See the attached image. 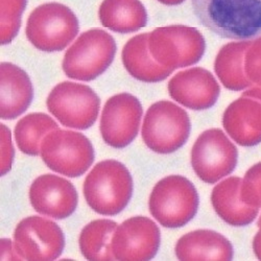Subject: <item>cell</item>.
Wrapping results in <instances>:
<instances>
[{"label": "cell", "mask_w": 261, "mask_h": 261, "mask_svg": "<svg viewBox=\"0 0 261 261\" xmlns=\"http://www.w3.org/2000/svg\"><path fill=\"white\" fill-rule=\"evenodd\" d=\"M191 5L200 23L221 38L261 37V0H191Z\"/></svg>", "instance_id": "obj_1"}, {"label": "cell", "mask_w": 261, "mask_h": 261, "mask_svg": "<svg viewBox=\"0 0 261 261\" xmlns=\"http://www.w3.org/2000/svg\"><path fill=\"white\" fill-rule=\"evenodd\" d=\"M84 197L89 207L105 216L119 214L133 194V179L121 162L113 159L98 162L87 175Z\"/></svg>", "instance_id": "obj_2"}, {"label": "cell", "mask_w": 261, "mask_h": 261, "mask_svg": "<svg viewBox=\"0 0 261 261\" xmlns=\"http://www.w3.org/2000/svg\"><path fill=\"white\" fill-rule=\"evenodd\" d=\"M148 209L151 216L164 228L184 227L198 213L197 188L183 176H167L151 190Z\"/></svg>", "instance_id": "obj_3"}, {"label": "cell", "mask_w": 261, "mask_h": 261, "mask_svg": "<svg viewBox=\"0 0 261 261\" xmlns=\"http://www.w3.org/2000/svg\"><path fill=\"white\" fill-rule=\"evenodd\" d=\"M116 42L101 29L83 33L67 49L62 68L69 79L90 82L101 75L113 63Z\"/></svg>", "instance_id": "obj_4"}, {"label": "cell", "mask_w": 261, "mask_h": 261, "mask_svg": "<svg viewBox=\"0 0 261 261\" xmlns=\"http://www.w3.org/2000/svg\"><path fill=\"white\" fill-rule=\"evenodd\" d=\"M191 123L187 112L169 100L151 105L145 113L141 136L145 145L157 154H171L188 140Z\"/></svg>", "instance_id": "obj_5"}, {"label": "cell", "mask_w": 261, "mask_h": 261, "mask_svg": "<svg viewBox=\"0 0 261 261\" xmlns=\"http://www.w3.org/2000/svg\"><path fill=\"white\" fill-rule=\"evenodd\" d=\"M80 31L79 20L66 6L48 3L36 8L30 15L25 34L41 51L54 53L66 48Z\"/></svg>", "instance_id": "obj_6"}, {"label": "cell", "mask_w": 261, "mask_h": 261, "mask_svg": "<svg viewBox=\"0 0 261 261\" xmlns=\"http://www.w3.org/2000/svg\"><path fill=\"white\" fill-rule=\"evenodd\" d=\"M149 53L162 66L176 70L201 61L206 42L202 33L186 25H169L148 33Z\"/></svg>", "instance_id": "obj_7"}, {"label": "cell", "mask_w": 261, "mask_h": 261, "mask_svg": "<svg viewBox=\"0 0 261 261\" xmlns=\"http://www.w3.org/2000/svg\"><path fill=\"white\" fill-rule=\"evenodd\" d=\"M40 155L48 168L69 178L83 176L95 158L93 145L84 134L59 127L43 139Z\"/></svg>", "instance_id": "obj_8"}, {"label": "cell", "mask_w": 261, "mask_h": 261, "mask_svg": "<svg viewBox=\"0 0 261 261\" xmlns=\"http://www.w3.org/2000/svg\"><path fill=\"white\" fill-rule=\"evenodd\" d=\"M46 106L64 126L74 129L91 127L99 113L100 99L89 86L63 82L50 91Z\"/></svg>", "instance_id": "obj_9"}, {"label": "cell", "mask_w": 261, "mask_h": 261, "mask_svg": "<svg viewBox=\"0 0 261 261\" xmlns=\"http://www.w3.org/2000/svg\"><path fill=\"white\" fill-rule=\"evenodd\" d=\"M238 150L220 128H210L195 140L191 149V166L195 175L207 184L228 177L237 166Z\"/></svg>", "instance_id": "obj_10"}, {"label": "cell", "mask_w": 261, "mask_h": 261, "mask_svg": "<svg viewBox=\"0 0 261 261\" xmlns=\"http://www.w3.org/2000/svg\"><path fill=\"white\" fill-rule=\"evenodd\" d=\"M14 244L22 260L49 261L62 255L65 237L62 229L54 221L33 215L17 225Z\"/></svg>", "instance_id": "obj_11"}, {"label": "cell", "mask_w": 261, "mask_h": 261, "mask_svg": "<svg viewBox=\"0 0 261 261\" xmlns=\"http://www.w3.org/2000/svg\"><path fill=\"white\" fill-rule=\"evenodd\" d=\"M143 109L139 99L129 93L109 98L102 109L99 129L103 142L114 148H123L137 137Z\"/></svg>", "instance_id": "obj_12"}, {"label": "cell", "mask_w": 261, "mask_h": 261, "mask_svg": "<svg viewBox=\"0 0 261 261\" xmlns=\"http://www.w3.org/2000/svg\"><path fill=\"white\" fill-rule=\"evenodd\" d=\"M161 233L157 224L146 216H133L118 225L112 249L116 260L147 261L160 248Z\"/></svg>", "instance_id": "obj_13"}, {"label": "cell", "mask_w": 261, "mask_h": 261, "mask_svg": "<svg viewBox=\"0 0 261 261\" xmlns=\"http://www.w3.org/2000/svg\"><path fill=\"white\" fill-rule=\"evenodd\" d=\"M30 201L40 214L55 220H65L76 209L79 195L71 182L46 173L35 179L30 187Z\"/></svg>", "instance_id": "obj_14"}, {"label": "cell", "mask_w": 261, "mask_h": 261, "mask_svg": "<svg viewBox=\"0 0 261 261\" xmlns=\"http://www.w3.org/2000/svg\"><path fill=\"white\" fill-rule=\"evenodd\" d=\"M170 97L194 111L212 108L221 94V87L212 73L202 67H193L173 75L167 86Z\"/></svg>", "instance_id": "obj_15"}, {"label": "cell", "mask_w": 261, "mask_h": 261, "mask_svg": "<svg viewBox=\"0 0 261 261\" xmlns=\"http://www.w3.org/2000/svg\"><path fill=\"white\" fill-rule=\"evenodd\" d=\"M223 125L234 142L242 146H255L261 142V102L243 96L226 109Z\"/></svg>", "instance_id": "obj_16"}, {"label": "cell", "mask_w": 261, "mask_h": 261, "mask_svg": "<svg viewBox=\"0 0 261 261\" xmlns=\"http://www.w3.org/2000/svg\"><path fill=\"white\" fill-rule=\"evenodd\" d=\"M0 117L5 120H12L22 115L31 106L34 97L33 84L23 69L8 62L0 65Z\"/></svg>", "instance_id": "obj_17"}, {"label": "cell", "mask_w": 261, "mask_h": 261, "mask_svg": "<svg viewBox=\"0 0 261 261\" xmlns=\"http://www.w3.org/2000/svg\"><path fill=\"white\" fill-rule=\"evenodd\" d=\"M176 256L182 261H230L234 251L232 244L219 232L195 230L183 235L177 242Z\"/></svg>", "instance_id": "obj_18"}, {"label": "cell", "mask_w": 261, "mask_h": 261, "mask_svg": "<svg viewBox=\"0 0 261 261\" xmlns=\"http://www.w3.org/2000/svg\"><path fill=\"white\" fill-rule=\"evenodd\" d=\"M242 178L229 177L216 184L211 193L212 206L221 219L233 227H246L258 216L259 209L246 205L241 199Z\"/></svg>", "instance_id": "obj_19"}, {"label": "cell", "mask_w": 261, "mask_h": 261, "mask_svg": "<svg viewBox=\"0 0 261 261\" xmlns=\"http://www.w3.org/2000/svg\"><path fill=\"white\" fill-rule=\"evenodd\" d=\"M121 59L125 70L143 83L162 82L173 72L151 57L148 49V33L129 39L123 46Z\"/></svg>", "instance_id": "obj_20"}, {"label": "cell", "mask_w": 261, "mask_h": 261, "mask_svg": "<svg viewBox=\"0 0 261 261\" xmlns=\"http://www.w3.org/2000/svg\"><path fill=\"white\" fill-rule=\"evenodd\" d=\"M98 17L105 28L119 34L135 33L147 24V12L140 0H103Z\"/></svg>", "instance_id": "obj_21"}, {"label": "cell", "mask_w": 261, "mask_h": 261, "mask_svg": "<svg viewBox=\"0 0 261 261\" xmlns=\"http://www.w3.org/2000/svg\"><path fill=\"white\" fill-rule=\"evenodd\" d=\"M251 43L252 40L230 42L215 58V74L228 90L243 91L252 86L245 72V55Z\"/></svg>", "instance_id": "obj_22"}, {"label": "cell", "mask_w": 261, "mask_h": 261, "mask_svg": "<svg viewBox=\"0 0 261 261\" xmlns=\"http://www.w3.org/2000/svg\"><path fill=\"white\" fill-rule=\"evenodd\" d=\"M117 223L111 220H95L85 226L79 245L83 256L91 261L115 260L112 243Z\"/></svg>", "instance_id": "obj_23"}, {"label": "cell", "mask_w": 261, "mask_h": 261, "mask_svg": "<svg viewBox=\"0 0 261 261\" xmlns=\"http://www.w3.org/2000/svg\"><path fill=\"white\" fill-rule=\"evenodd\" d=\"M59 125L54 118L44 113H31L21 118L14 130L19 149L29 156L40 154L41 143L45 136Z\"/></svg>", "instance_id": "obj_24"}, {"label": "cell", "mask_w": 261, "mask_h": 261, "mask_svg": "<svg viewBox=\"0 0 261 261\" xmlns=\"http://www.w3.org/2000/svg\"><path fill=\"white\" fill-rule=\"evenodd\" d=\"M28 0H2V41L3 45L11 43L19 33L21 17Z\"/></svg>", "instance_id": "obj_25"}, {"label": "cell", "mask_w": 261, "mask_h": 261, "mask_svg": "<svg viewBox=\"0 0 261 261\" xmlns=\"http://www.w3.org/2000/svg\"><path fill=\"white\" fill-rule=\"evenodd\" d=\"M241 199L250 207L261 208V162L246 172L241 186Z\"/></svg>", "instance_id": "obj_26"}, {"label": "cell", "mask_w": 261, "mask_h": 261, "mask_svg": "<svg viewBox=\"0 0 261 261\" xmlns=\"http://www.w3.org/2000/svg\"><path fill=\"white\" fill-rule=\"evenodd\" d=\"M245 72L252 85L261 86V37L252 40L246 51Z\"/></svg>", "instance_id": "obj_27"}, {"label": "cell", "mask_w": 261, "mask_h": 261, "mask_svg": "<svg viewBox=\"0 0 261 261\" xmlns=\"http://www.w3.org/2000/svg\"><path fill=\"white\" fill-rule=\"evenodd\" d=\"M0 128H2V176H6L12 169L15 150L10 128L4 123L0 124Z\"/></svg>", "instance_id": "obj_28"}, {"label": "cell", "mask_w": 261, "mask_h": 261, "mask_svg": "<svg viewBox=\"0 0 261 261\" xmlns=\"http://www.w3.org/2000/svg\"><path fill=\"white\" fill-rule=\"evenodd\" d=\"M2 260H22L11 239H2Z\"/></svg>", "instance_id": "obj_29"}, {"label": "cell", "mask_w": 261, "mask_h": 261, "mask_svg": "<svg viewBox=\"0 0 261 261\" xmlns=\"http://www.w3.org/2000/svg\"><path fill=\"white\" fill-rule=\"evenodd\" d=\"M243 96L252 97L261 102V86H255L248 90H245L243 92Z\"/></svg>", "instance_id": "obj_30"}, {"label": "cell", "mask_w": 261, "mask_h": 261, "mask_svg": "<svg viewBox=\"0 0 261 261\" xmlns=\"http://www.w3.org/2000/svg\"><path fill=\"white\" fill-rule=\"evenodd\" d=\"M253 251L255 256L261 260V231H259L253 239Z\"/></svg>", "instance_id": "obj_31"}, {"label": "cell", "mask_w": 261, "mask_h": 261, "mask_svg": "<svg viewBox=\"0 0 261 261\" xmlns=\"http://www.w3.org/2000/svg\"><path fill=\"white\" fill-rule=\"evenodd\" d=\"M158 2L165 6H178L183 4L185 0H158Z\"/></svg>", "instance_id": "obj_32"}, {"label": "cell", "mask_w": 261, "mask_h": 261, "mask_svg": "<svg viewBox=\"0 0 261 261\" xmlns=\"http://www.w3.org/2000/svg\"><path fill=\"white\" fill-rule=\"evenodd\" d=\"M258 228H259V231H261V215H260V217H259V220H258Z\"/></svg>", "instance_id": "obj_33"}]
</instances>
